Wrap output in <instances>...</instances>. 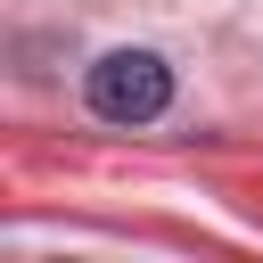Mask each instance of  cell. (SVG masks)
<instances>
[{
	"label": "cell",
	"mask_w": 263,
	"mask_h": 263,
	"mask_svg": "<svg viewBox=\"0 0 263 263\" xmlns=\"http://www.w3.org/2000/svg\"><path fill=\"white\" fill-rule=\"evenodd\" d=\"M82 99H90V115H107V123H156V115L173 107V66H164L156 49H107V58L90 66Z\"/></svg>",
	"instance_id": "1"
}]
</instances>
